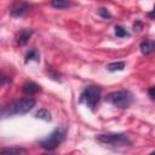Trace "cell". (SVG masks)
<instances>
[{
	"label": "cell",
	"mask_w": 155,
	"mask_h": 155,
	"mask_svg": "<svg viewBox=\"0 0 155 155\" xmlns=\"http://www.w3.org/2000/svg\"><path fill=\"white\" fill-rule=\"evenodd\" d=\"M35 99L34 98H22L11 102L10 104L2 107L1 115L2 116H12V115H24L29 113L35 107Z\"/></svg>",
	"instance_id": "obj_1"
},
{
	"label": "cell",
	"mask_w": 155,
	"mask_h": 155,
	"mask_svg": "<svg viewBox=\"0 0 155 155\" xmlns=\"http://www.w3.org/2000/svg\"><path fill=\"white\" fill-rule=\"evenodd\" d=\"M105 101L108 103H110L111 105L116 107V108L126 109V108H128L132 104L133 96H132V93L130 91H126V90L114 91V92H110L105 97Z\"/></svg>",
	"instance_id": "obj_2"
},
{
	"label": "cell",
	"mask_w": 155,
	"mask_h": 155,
	"mask_svg": "<svg viewBox=\"0 0 155 155\" xmlns=\"http://www.w3.org/2000/svg\"><path fill=\"white\" fill-rule=\"evenodd\" d=\"M101 94H102L101 87H98V86H87L80 96V103H84L88 109L94 111L96 107L98 105V102L101 99Z\"/></svg>",
	"instance_id": "obj_3"
},
{
	"label": "cell",
	"mask_w": 155,
	"mask_h": 155,
	"mask_svg": "<svg viewBox=\"0 0 155 155\" xmlns=\"http://www.w3.org/2000/svg\"><path fill=\"white\" fill-rule=\"evenodd\" d=\"M96 140L102 144H110L114 147H126L131 144V139L125 133H104L97 134Z\"/></svg>",
	"instance_id": "obj_4"
},
{
	"label": "cell",
	"mask_w": 155,
	"mask_h": 155,
	"mask_svg": "<svg viewBox=\"0 0 155 155\" xmlns=\"http://www.w3.org/2000/svg\"><path fill=\"white\" fill-rule=\"evenodd\" d=\"M65 128H56L48 137L39 142V145L45 150H54L65 139Z\"/></svg>",
	"instance_id": "obj_5"
},
{
	"label": "cell",
	"mask_w": 155,
	"mask_h": 155,
	"mask_svg": "<svg viewBox=\"0 0 155 155\" xmlns=\"http://www.w3.org/2000/svg\"><path fill=\"white\" fill-rule=\"evenodd\" d=\"M30 10V5L23 0H16L13 2V5L11 6V16L12 17H22L24 15H27Z\"/></svg>",
	"instance_id": "obj_6"
},
{
	"label": "cell",
	"mask_w": 155,
	"mask_h": 155,
	"mask_svg": "<svg viewBox=\"0 0 155 155\" xmlns=\"http://www.w3.org/2000/svg\"><path fill=\"white\" fill-rule=\"evenodd\" d=\"M22 91H23V93L27 94V96H33V94L40 92V91H41V87H40V85H38V84L34 82V81H27V82L23 84Z\"/></svg>",
	"instance_id": "obj_7"
},
{
	"label": "cell",
	"mask_w": 155,
	"mask_h": 155,
	"mask_svg": "<svg viewBox=\"0 0 155 155\" xmlns=\"http://www.w3.org/2000/svg\"><path fill=\"white\" fill-rule=\"evenodd\" d=\"M31 35H33V30L22 29V30L18 33L16 41H17V44H18L19 46H23V45H25V44L29 41V39L31 38Z\"/></svg>",
	"instance_id": "obj_8"
},
{
	"label": "cell",
	"mask_w": 155,
	"mask_h": 155,
	"mask_svg": "<svg viewBox=\"0 0 155 155\" xmlns=\"http://www.w3.org/2000/svg\"><path fill=\"white\" fill-rule=\"evenodd\" d=\"M139 48H140V52L143 54H150L155 51V42L153 40H144L140 44Z\"/></svg>",
	"instance_id": "obj_9"
},
{
	"label": "cell",
	"mask_w": 155,
	"mask_h": 155,
	"mask_svg": "<svg viewBox=\"0 0 155 155\" xmlns=\"http://www.w3.org/2000/svg\"><path fill=\"white\" fill-rule=\"evenodd\" d=\"M51 6L54 7V8H58V10H62V8H68V7H71L73 4L68 0H52L51 1Z\"/></svg>",
	"instance_id": "obj_10"
},
{
	"label": "cell",
	"mask_w": 155,
	"mask_h": 155,
	"mask_svg": "<svg viewBox=\"0 0 155 155\" xmlns=\"http://www.w3.org/2000/svg\"><path fill=\"white\" fill-rule=\"evenodd\" d=\"M39 59H40V54H39V52H38V50H36V48H31L30 51H28V52H27L24 62H25V63H28L29 61L39 62Z\"/></svg>",
	"instance_id": "obj_11"
},
{
	"label": "cell",
	"mask_w": 155,
	"mask_h": 155,
	"mask_svg": "<svg viewBox=\"0 0 155 155\" xmlns=\"http://www.w3.org/2000/svg\"><path fill=\"white\" fill-rule=\"evenodd\" d=\"M107 69L109 71H121L125 69V62H113L107 65Z\"/></svg>",
	"instance_id": "obj_12"
},
{
	"label": "cell",
	"mask_w": 155,
	"mask_h": 155,
	"mask_svg": "<svg viewBox=\"0 0 155 155\" xmlns=\"http://www.w3.org/2000/svg\"><path fill=\"white\" fill-rule=\"evenodd\" d=\"M35 117H36V119H42V120H45V121H51V114H50V111H48L47 109H45V108H42V109H40L39 111H36V113H35Z\"/></svg>",
	"instance_id": "obj_13"
},
{
	"label": "cell",
	"mask_w": 155,
	"mask_h": 155,
	"mask_svg": "<svg viewBox=\"0 0 155 155\" xmlns=\"http://www.w3.org/2000/svg\"><path fill=\"white\" fill-rule=\"evenodd\" d=\"M1 154H24L25 153V149H22V148H7V149H1L0 150Z\"/></svg>",
	"instance_id": "obj_14"
},
{
	"label": "cell",
	"mask_w": 155,
	"mask_h": 155,
	"mask_svg": "<svg viewBox=\"0 0 155 155\" xmlns=\"http://www.w3.org/2000/svg\"><path fill=\"white\" fill-rule=\"evenodd\" d=\"M115 35L117 36V38H124V36H130V33L124 28V27H121V25H116L115 28Z\"/></svg>",
	"instance_id": "obj_15"
},
{
	"label": "cell",
	"mask_w": 155,
	"mask_h": 155,
	"mask_svg": "<svg viewBox=\"0 0 155 155\" xmlns=\"http://www.w3.org/2000/svg\"><path fill=\"white\" fill-rule=\"evenodd\" d=\"M98 15H99L102 18H104V19H109V18H111V13L109 12V10H107V8H104V7L98 8Z\"/></svg>",
	"instance_id": "obj_16"
},
{
	"label": "cell",
	"mask_w": 155,
	"mask_h": 155,
	"mask_svg": "<svg viewBox=\"0 0 155 155\" xmlns=\"http://www.w3.org/2000/svg\"><path fill=\"white\" fill-rule=\"evenodd\" d=\"M47 73L50 74V76H51L52 79H54V80H59V78H58V76H59V74H58V73H56V71H53L51 68H48Z\"/></svg>",
	"instance_id": "obj_17"
},
{
	"label": "cell",
	"mask_w": 155,
	"mask_h": 155,
	"mask_svg": "<svg viewBox=\"0 0 155 155\" xmlns=\"http://www.w3.org/2000/svg\"><path fill=\"white\" fill-rule=\"evenodd\" d=\"M148 94H149V97H150L151 99H155V86H153V87L149 88Z\"/></svg>",
	"instance_id": "obj_18"
},
{
	"label": "cell",
	"mask_w": 155,
	"mask_h": 155,
	"mask_svg": "<svg viewBox=\"0 0 155 155\" xmlns=\"http://www.w3.org/2000/svg\"><path fill=\"white\" fill-rule=\"evenodd\" d=\"M140 28H142V23H140L139 21L134 22V24H133V29H134V30H140Z\"/></svg>",
	"instance_id": "obj_19"
},
{
	"label": "cell",
	"mask_w": 155,
	"mask_h": 155,
	"mask_svg": "<svg viewBox=\"0 0 155 155\" xmlns=\"http://www.w3.org/2000/svg\"><path fill=\"white\" fill-rule=\"evenodd\" d=\"M149 17H151V18H155V6H154V8H153V11L149 13Z\"/></svg>",
	"instance_id": "obj_20"
}]
</instances>
